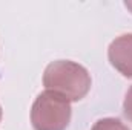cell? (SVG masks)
<instances>
[{
	"mask_svg": "<svg viewBox=\"0 0 132 130\" xmlns=\"http://www.w3.org/2000/svg\"><path fill=\"white\" fill-rule=\"evenodd\" d=\"M91 73L85 66L71 60H57L46 66L43 73V86L66 98L69 103H77L91 90Z\"/></svg>",
	"mask_w": 132,
	"mask_h": 130,
	"instance_id": "1",
	"label": "cell"
},
{
	"mask_svg": "<svg viewBox=\"0 0 132 130\" xmlns=\"http://www.w3.org/2000/svg\"><path fill=\"white\" fill-rule=\"evenodd\" d=\"M71 115V103L66 98L52 90H45L31 107V124L34 130H66Z\"/></svg>",
	"mask_w": 132,
	"mask_h": 130,
	"instance_id": "2",
	"label": "cell"
},
{
	"mask_svg": "<svg viewBox=\"0 0 132 130\" xmlns=\"http://www.w3.org/2000/svg\"><path fill=\"white\" fill-rule=\"evenodd\" d=\"M108 58L123 77L132 78V34H123L112 40L108 48Z\"/></svg>",
	"mask_w": 132,
	"mask_h": 130,
	"instance_id": "3",
	"label": "cell"
},
{
	"mask_svg": "<svg viewBox=\"0 0 132 130\" xmlns=\"http://www.w3.org/2000/svg\"><path fill=\"white\" fill-rule=\"evenodd\" d=\"M91 130H131V129L117 118H103V119H98L92 126Z\"/></svg>",
	"mask_w": 132,
	"mask_h": 130,
	"instance_id": "4",
	"label": "cell"
},
{
	"mask_svg": "<svg viewBox=\"0 0 132 130\" xmlns=\"http://www.w3.org/2000/svg\"><path fill=\"white\" fill-rule=\"evenodd\" d=\"M123 112H125V116L132 123V86L126 92V97L123 101Z\"/></svg>",
	"mask_w": 132,
	"mask_h": 130,
	"instance_id": "5",
	"label": "cell"
},
{
	"mask_svg": "<svg viewBox=\"0 0 132 130\" xmlns=\"http://www.w3.org/2000/svg\"><path fill=\"white\" fill-rule=\"evenodd\" d=\"M125 6H126L128 9H131V11H132V2H126V3H125Z\"/></svg>",
	"mask_w": 132,
	"mask_h": 130,
	"instance_id": "6",
	"label": "cell"
},
{
	"mask_svg": "<svg viewBox=\"0 0 132 130\" xmlns=\"http://www.w3.org/2000/svg\"><path fill=\"white\" fill-rule=\"evenodd\" d=\"M2 113H3V112H2V106H0V121H2Z\"/></svg>",
	"mask_w": 132,
	"mask_h": 130,
	"instance_id": "7",
	"label": "cell"
}]
</instances>
